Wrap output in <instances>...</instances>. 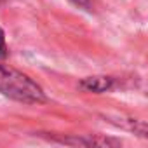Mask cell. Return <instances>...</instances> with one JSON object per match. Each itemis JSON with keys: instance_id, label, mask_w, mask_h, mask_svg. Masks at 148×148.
Listing matches in <instances>:
<instances>
[{"instance_id": "obj_1", "label": "cell", "mask_w": 148, "mask_h": 148, "mask_svg": "<svg viewBox=\"0 0 148 148\" xmlns=\"http://www.w3.org/2000/svg\"><path fill=\"white\" fill-rule=\"evenodd\" d=\"M0 92L14 101L28 105L47 101L44 89L35 80H32L26 73L7 64H0Z\"/></svg>"}, {"instance_id": "obj_2", "label": "cell", "mask_w": 148, "mask_h": 148, "mask_svg": "<svg viewBox=\"0 0 148 148\" xmlns=\"http://www.w3.org/2000/svg\"><path fill=\"white\" fill-rule=\"evenodd\" d=\"M73 148H124L122 141L105 134H89V136H71L61 139Z\"/></svg>"}, {"instance_id": "obj_3", "label": "cell", "mask_w": 148, "mask_h": 148, "mask_svg": "<svg viewBox=\"0 0 148 148\" xmlns=\"http://www.w3.org/2000/svg\"><path fill=\"white\" fill-rule=\"evenodd\" d=\"M117 80L113 77H105V75H94V77H86L80 80L79 87L86 92H94V94H101V92H108L115 87Z\"/></svg>"}, {"instance_id": "obj_4", "label": "cell", "mask_w": 148, "mask_h": 148, "mask_svg": "<svg viewBox=\"0 0 148 148\" xmlns=\"http://www.w3.org/2000/svg\"><path fill=\"white\" fill-rule=\"evenodd\" d=\"M122 125L132 132H136L138 136H143L148 139V124L146 122H141V120H134V119H129V120H122Z\"/></svg>"}, {"instance_id": "obj_5", "label": "cell", "mask_w": 148, "mask_h": 148, "mask_svg": "<svg viewBox=\"0 0 148 148\" xmlns=\"http://www.w3.org/2000/svg\"><path fill=\"white\" fill-rule=\"evenodd\" d=\"M7 56H9V47L5 44V33L0 28V59H5Z\"/></svg>"}, {"instance_id": "obj_6", "label": "cell", "mask_w": 148, "mask_h": 148, "mask_svg": "<svg viewBox=\"0 0 148 148\" xmlns=\"http://www.w3.org/2000/svg\"><path fill=\"white\" fill-rule=\"evenodd\" d=\"M70 2L73 5H77L79 9H86V11L91 9V0H70Z\"/></svg>"}, {"instance_id": "obj_7", "label": "cell", "mask_w": 148, "mask_h": 148, "mask_svg": "<svg viewBox=\"0 0 148 148\" xmlns=\"http://www.w3.org/2000/svg\"><path fill=\"white\" fill-rule=\"evenodd\" d=\"M0 2H4V0H0Z\"/></svg>"}]
</instances>
